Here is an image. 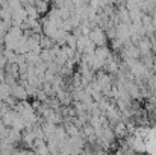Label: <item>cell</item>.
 <instances>
[{"mask_svg": "<svg viewBox=\"0 0 156 155\" xmlns=\"http://www.w3.org/2000/svg\"><path fill=\"white\" fill-rule=\"evenodd\" d=\"M34 6L37 8L38 14H46L49 11V2H46V0H35Z\"/></svg>", "mask_w": 156, "mask_h": 155, "instance_id": "3", "label": "cell"}, {"mask_svg": "<svg viewBox=\"0 0 156 155\" xmlns=\"http://www.w3.org/2000/svg\"><path fill=\"white\" fill-rule=\"evenodd\" d=\"M88 37H90V40H91L96 46H105V44H106V38H108L106 34H105V31L100 28V26L91 28Z\"/></svg>", "mask_w": 156, "mask_h": 155, "instance_id": "1", "label": "cell"}, {"mask_svg": "<svg viewBox=\"0 0 156 155\" xmlns=\"http://www.w3.org/2000/svg\"><path fill=\"white\" fill-rule=\"evenodd\" d=\"M5 34H6V31L0 26V44H2V43H3V40H5Z\"/></svg>", "mask_w": 156, "mask_h": 155, "instance_id": "4", "label": "cell"}, {"mask_svg": "<svg viewBox=\"0 0 156 155\" xmlns=\"http://www.w3.org/2000/svg\"><path fill=\"white\" fill-rule=\"evenodd\" d=\"M11 94H12L15 99H18V101H26V99L29 98L27 93H26L24 85H17V84L11 85Z\"/></svg>", "mask_w": 156, "mask_h": 155, "instance_id": "2", "label": "cell"}]
</instances>
